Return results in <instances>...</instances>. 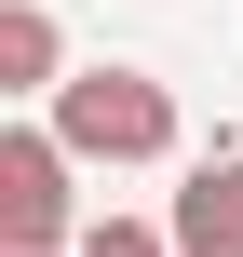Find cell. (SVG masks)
I'll return each instance as SVG.
<instances>
[{
  "mask_svg": "<svg viewBox=\"0 0 243 257\" xmlns=\"http://www.w3.org/2000/svg\"><path fill=\"white\" fill-rule=\"evenodd\" d=\"M41 122L68 136V163H176V149H189L176 81H149V68H122V54H95V68L41 108Z\"/></svg>",
  "mask_w": 243,
  "mask_h": 257,
  "instance_id": "cell-1",
  "label": "cell"
},
{
  "mask_svg": "<svg viewBox=\"0 0 243 257\" xmlns=\"http://www.w3.org/2000/svg\"><path fill=\"white\" fill-rule=\"evenodd\" d=\"M68 136L54 122H0V244H81V190H68Z\"/></svg>",
  "mask_w": 243,
  "mask_h": 257,
  "instance_id": "cell-2",
  "label": "cell"
},
{
  "mask_svg": "<svg viewBox=\"0 0 243 257\" xmlns=\"http://www.w3.org/2000/svg\"><path fill=\"white\" fill-rule=\"evenodd\" d=\"M81 68H68V27L41 14V0H0V95H14V122L27 108H54Z\"/></svg>",
  "mask_w": 243,
  "mask_h": 257,
  "instance_id": "cell-3",
  "label": "cell"
},
{
  "mask_svg": "<svg viewBox=\"0 0 243 257\" xmlns=\"http://www.w3.org/2000/svg\"><path fill=\"white\" fill-rule=\"evenodd\" d=\"M176 257H243V149H203L189 190H176Z\"/></svg>",
  "mask_w": 243,
  "mask_h": 257,
  "instance_id": "cell-4",
  "label": "cell"
},
{
  "mask_svg": "<svg viewBox=\"0 0 243 257\" xmlns=\"http://www.w3.org/2000/svg\"><path fill=\"white\" fill-rule=\"evenodd\" d=\"M81 257H176V230H149V217H95Z\"/></svg>",
  "mask_w": 243,
  "mask_h": 257,
  "instance_id": "cell-5",
  "label": "cell"
}]
</instances>
